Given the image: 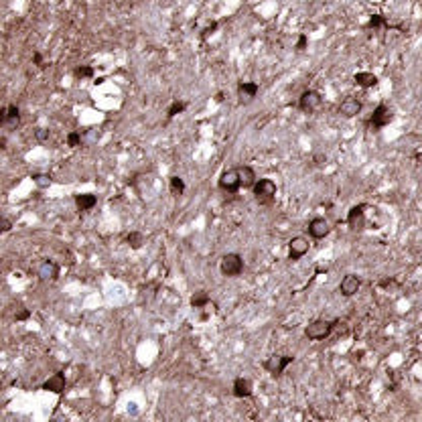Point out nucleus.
<instances>
[{
	"label": "nucleus",
	"mask_w": 422,
	"mask_h": 422,
	"mask_svg": "<svg viewBox=\"0 0 422 422\" xmlns=\"http://www.w3.org/2000/svg\"><path fill=\"white\" fill-rule=\"evenodd\" d=\"M337 323H339V321H325V319H316V321H312V323L304 329V335H306L308 339H312V341L327 339V337L333 333V329L337 327Z\"/></svg>",
	"instance_id": "1"
},
{
	"label": "nucleus",
	"mask_w": 422,
	"mask_h": 422,
	"mask_svg": "<svg viewBox=\"0 0 422 422\" xmlns=\"http://www.w3.org/2000/svg\"><path fill=\"white\" fill-rule=\"evenodd\" d=\"M254 189V197L258 203L262 205H268L274 201V195H276V183L272 179H258L256 185L252 187Z\"/></svg>",
	"instance_id": "2"
},
{
	"label": "nucleus",
	"mask_w": 422,
	"mask_h": 422,
	"mask_svg": "<svg viewBox=\"0 0 422 422\" xmlns=\"http://www.w3.org/2000/svg\"><path fill=\"white\" fill-rule=\"evenodd\" d=\"M220 270H222L224 276H230V278L240 276L244 272V260H242V256L240 254H226L222 258Z\"/></svg>",
	"instance_id": "3"
},
{
	"label": "nucleus",
	"mask_w": 422,
	"mask_h": 422,
	"mask_svg": "<svg viewBox=\"0 0 422 422\" xmlns=\"http://www.w3.org/2000/svg\"><path fill=\"white\" fill-rule=\"evenodd\" d=\"M321 103H323V97H321L319 91L306 89V91L300 95V99H298V108H300L302 112H306V114H312V112H316V110L321 108Z\"/></svg>",
	"instance_id": "4"
},
{
	"label": "nucleus",
	"mask_w": 422,
	"mask_h": 422,
	"mask_svg": "<svg viewBox=\"0 0 422 422\" xmlns=\"http://www.w3.org/2000/svg\"><path fill=\"white\" fill-rule=\"evenodd\" d=\"M292 355H272V357H268L266 361H264V369L266 372H270L272 376H280L284 369L292 363Z\"/></svg>",
	"instance_id": "5"
},
{
	"label": "nucleus",
	"mask_w": 422,
	"mask_h": 422,
	"mask_svg": "<svg viewBox=\"0 0 422 422\" xmlns=\"http://www.w3.org/2000/svg\"><path fill=\"white\" fill-rule=\"evenodd\" d=\"M392 118H394V112L388 108L386 103H380L378 108L374 110L372 118H369V126H372L374 130H380V128L388 126V124L392 122Z\"/></svg>",
	"instance_id": "6"
},
{
	"label": "nucleus",
	"mask_w": 422,
	"mask_h": 422,
	"mask_svg": "<svg viewBox=\"0 0 422 422\" xmlns=\"http://www.w3.org/2000/svg\"><path fill=\"white\" fill-rule=\"evenodd\" d=\"M240 187L242 185H240V173H238V169H228V171L222 173V177H220V189L222 191H226V193H238Z\"/></svg>",
	"instance_id": "7"
},
{
	"label": "nucleus",
	"mask_w": 422,
	"mask_h": 422,
	"mask_svg": "<svg viewBox=\"0 0 422 422\" xmlns=\"http://www.w3.org/2000/svg\"><path fill=\"white\" fill-rule=\"evenodd\" d=\"M365 209H367L365 203H359V205H355V207L349 209L347 224H349L351 230H363V226H365Z\"/></svg>",
	"instance_id": "8"
},
{
	"label": "nucleus",
	"mask_w": 422,
	"mask_h": 422,
	"mask_svg": "<svg viewBox=\"0 0 422 422\" xmlns=\"http://www.w3.org/2000/svg\"><path fill=\"white\" fill-rule=\"evenodd\" d=\"M306 252H308V242H306L302 236H296V238H292V240L288 242V258H290L292 262L300 260Z\"/></svg>",
	"instance_id": "9"
},
{
	"label": "nucleus",
	"mask_w": 422,
	"mask_h": 422,
	"mask_svg": "<svg viewBox=\"0 0 422 422\" xmlns=\"http://www.w3.org/2000/svg\"><path fill=\"white\" fill-rule=\"evenodd\" d=\"M329 232H331V228H329V222H327L325 218H314V220H310V224H308V234H310V238L321 240V238H325Z\"/></svg>",
	"instance_id": "10"
},
{
	"label": "nucleus",
	"mask_w": 422,
	"mask_h": 422,
	"mask_svg": "<svg viewBox=\"0 0 422 422\" xmlns=\"http://www.w3.org/2000/svg\"><path fill=\"white\" fill-rule=\"evenodd\" d=\"M19 122H21V112H19V108L15 103H11L9 108L3 110V126L7 130H15L19 126Z\"/></svg>",
	"instance_id": "11"
},
{
	"label": "nucleus",
	"mask_w": 422,
	"mask_h": 422,
	"mask_svg": "<svg viewBox=\"0 0 422 422\" xmlns=\"http://www.w3.org/2000/svg\"><path fill=\"white\" fill-rule=\"evenodd\" d=\"M43 390L45 392H53V394H63L65 392V376L61 372L53 374L45 384H43Z\"/></svg>",
	"instance_id": "12"
},
{
	"label": "nucleus",
	"mask_w": 422,
	"mask_h": 422,
	"mask_svg": "<svg viewBox=\"0 0 422 422\" xmlns=\"http://www.w3.org/2000/svg\"><path fill=\"white\" fill-rule=\"evenodd\" d=\"M359 286H361L359 276H355V274H347V276L341 280V284H339V292H341L343 296H353V294L359 290Z\"/></svg>",
	"instance_id": "13"
},
{
	"label": "nucleus",
	"mask_w": 422,
	"mask_h": 422,
	"mask_svg": "<svg viewBox=\"0 0 422 422\" xmlns=\"http://www.w3.org/2000/svg\"><path fill=\"white\" fill-rule=\"evenodd\" d=\"M361 112V101L355 99V97H345L339 106V114L345 116V118H353Z\"/></svg>",
	"instance_id": "14"
},
{
	"label": "nucleus",
	"mask_w": 422,
	"mask_h": 422,
	"mask_svg": "<svg viewBox=\"0 0 422 422\" xmlns=\"http://www.w3.org/2000/svg\"><path fill=\"white\" fill-rule=\"evenodd\" d=\"M59 276V266L55 262L51 260H45L41 266H39V278L41 280H55Z\"/></svg>",
	"instance_id": "15"
},
{
	"label": "nucleus",
	"mask_w": 422,
	"mask_h": 422,
	"mask_svg": "<svg viewBox=\"0 0 422 422\" xmlns=\"http://www.w3.org/2000/svg\"><path fill=\"white\" fill-rule=\"evenodd\" d=\"M258 83L254 81H240L238 83V95L242 97V101H252L258 95Z\"/></svg>",
	"instance_id": "16"
},
{
	"label": "nucleus",
	"mask_w": 422,
	"mask_h": 422,
	"mask_svg": "<svg viewBox=\"0 0 422 422\" xmlns=\"http://www.w3.org/2000/svg\"><path fill=\"white\" fill-rule=\"evenodd\" d=\"M234 396L236 398H250L252 396V382L246 378H236L234 382Z\"/></svg>",
	"instance_id": "17"
},
{
	"label": "nucleus",
	"mask_w": 422,
	"mask_h": 422,
	"mask_svg": "<svg viewBox=\"0 0 422 422\" xmlns=\"http://www.w3.org/2000/svg\"><path fill=\"white\" fill-rule=\"evenodd\" d=\"M238 173H240V185L244 187V189H250V187H254L256 185V173H254V169L252 167H238Z\"/></svg>",
	"instance_id": "18"
},
{
	"label": "nucleus",
	"mask_w": 422,
	"mask_h": 422,
	"mask_svg": "<svg viewBox=\"0 0 422 422\" xmlns=\"http://www.w3.org/2000/svg\"><path fill=\"white\" fill-rule=\"evenodd\" d=\"M75 205L79 211H89L97 205V197L91 193H83V195H75Z\"/></svg>",
	"instance_id": "19"
},
{
	"label": "nucleus",
	"mask_w": 422,
	"mask_h": 422,
	"mask_svg": "<svg viewBox=\"0 0 422 422\" xmlns=\"http://www.w3.org/2000/svg\"><path fill=\"white\" fill-rule=\"evenodd\" d=\"M353 81H355L359 87H374V85H378V77H376L374 73H369V71H359V73H355Z\"/></svg>",
	"instance_id": "20"
},
{
	"label": "nucleus",
	"mask_w": 422,
	"mask_h": 422,
	"mask_svg": "<svg viewBox=\"0 0 422 422\" xmlns=\"http://www.w3.org/2000/svg\"><path fill=\"white\" fill-rule=\"evenodd\" d=\"M169 185H171V193L175 195V197H179V195H183L185 193V181L181 179V177H171L169 179Z\"/></svg>",
	"instance_id": "21"
},
{
	"label": "nucleus",
	"mask_w": 422,
	"mask_h": 422,
	"mask_svg": "<svg viewBox=\"0 0 422 422\" xmlns=\"http://www.w3.org/2000/svg\"><path fill=\"white\" fill-rule=\"evenodd\" d=\"M126 242H128V246H130L132 250H140L142 244H144V236H142L140 232H130V234L126 236Z\"/></svg>",
	"instance_id": "22"
},
{
	"label": "nucleus",
	"mask_w": 422,
	"mask_h": 422,
	"mask_svg": "<svg viewBox=\"0 0 422 422\" xmlns=\"http://www.w3.org/2000/svg\"><path fill=\"white\" fill-rule=\"evenodd\" d=\"M209 302V294L205 292V290H199V292H195L193 296H191V306L193 308H201V306H205Z\"/></svg>",
	"instance_id": "23"
},
{
	"label": "nucleus",
	"mask_w": 422,
	"mask_h": 422,
	"mask_svg": "<svg viewBox=\"0 0 422 422\" xmlns=\"http://www.w3.org/2000/svg\"><path fill=\"white\" fill-rule=\"evenodd\" d=\"M185 108H187V103H185V101H179V99H177V101H173V103H171V108H169L167 116H169V118H175V116H179V114H181V112H183Z\"/></svg>",
	"instance_id": "24"
},
{
	"label": "nucleus",
	"mask_w": 422,
	"mask_h": 422,
	"mask_svg": "<svg viewBox=\"0 0 422 422\" xmlns=\"http://www.w3.org/2000/svg\"><path fill=\"white\" fill-rule=\"evenodd\" d=\"M31 179L35 181V185H39V187H43V189H45V187H49V185L53 183V179H51L49 175H45V173H35Z\"/></svg>",
	"instance_id": "25"
},
{
	"label": "nucleus",
	"mask_w": 422,
	"mask_h": 422,
	"mask_svg": "<svg viewBox=\"0 0 422 422\" xmlns=\"http://www.w3.org/2000/svg\"><path fill=\"white\" fill-rule=\"evenodd\" d=\"M380 27H390V25L382 15H374L367 23V29H380Z\"/></svg>",
	"instance_id": "26"
},
{
	"label": "nucleus",
	"mask_w": 422,
	"mask_h": 422,
	"mask_svg": "<svg viewBox=\"0 0 422 422\" xmlns=\"http://www.w3.org/2000/svg\"><path fill=\"white\" fill-rule=\"evenodd\" d=\"M83 142V136H81V132H69L67 134V146H79Z\"/></svg>",
	"instance_id": "27"
},
{
	"label": "nucleus",
	"mask_w": 422,
	"mask_h": 422,
	"mask_svg": "<svg viewBox=\"0 0 422 422\" xmlns=\"http://www.w3.org/2000/svg\"><path fill=\"white\" fill-rule=\"evenodd\" d=\"M75 77H93V67H89V65H81V67H77L75 69Z\"/></svg>",
	"instance_id": "28"
},
{
	"label": "nucleus",
	"mask_w": 422,
	"mask_h": 422,
	"mask_svg": "<svg viewBox=\"0 0 422 422\" xmlns=\"http://www.w3.org/2000/svg\"><path fill=\"white\" fill-rule=\"evenodd\" d=\"M29 316H31V310H29L27 306H23V304H21L19 310L15 312V319H17V321H27Z\"/></svg>",
	"instance_id": "29"
},
{
	"label": "nucleus",
	"mask_w": 422,
	"mask_h": 422,
	"mask_svg": "<svg viewBox=\"0 0 422 422\" xmlns=\"http://www.w3.org/2000/svg\"><path fill=\"white\" fill-rule=\"evenodd\" d=\"M49 130H45V128H37V132H35V138L39 140V142H47L49 140Z\"/></svg>",
	"instance_id": "30"
},
{
	"label": "nucleus",
	"mask_w": 422,
	"mask_h": 422,
	"mask_svg": "<svg viewBox=\"0 0 422 422\" xmlns=\"http://www.w3.org/2000/svg\"><path fill=\"white\" fill-rule=\"evenodd\" d=\"M306 43H308L306 35H298V41H296V51H302V49L306 47Z\"/></svg>",
	"instance_id": "31"
},
{
	"label": "nucleus",
	"mask_w": 422,
	"mask_h": 422,
	"mask_svg": "<svg viewBox=\"0 0 422 422\" xmlns=\"http://www.w3.org/2000/svg\"><path fill=\"white\" fill-rule=\"evenodd\" d=\"M216 29H218V23H211L209 27H205V29H203V37H207V35H211V33H214Z\"/></svg>",
	"instance_id": "32"
},
{
	"label": "nucleus",
	"mask_w": 422,
	"mask_h": 422,
	"mask_svg": "<svg viewBox=\"0 0 422 422\" xmlns=\"http://www.w3.org/2000/svg\"><path fill=\"white\" fill-rule=\"evenodd\" d=\"M85 136H87V142H93V140H97V136H99V134H97L95 130H91V128H89V130L85 132Z\"/></svg>",
	"instance_id": "33"
},
{
	"label": "nucleus",
	"mask_w": 422,
	"mask_h": 422,
	"mask_svg": "<svg viewBox=\"0 0 422 422\" xmlns=\"http://www.w3.org/2000/svg\"><path fill=\"white\" fill-rule=\"evenodd\" d=\"M33 61H35V65H39V67H45V65H43V57H41V53H39V51L33 55Z\"/></svg>",
	"instance_id": "34"
},
{
	"label": "nucleus",
	"mask_w": 422,
	"mask_h": 422,
	"mask_svg": "<svg viewBox=\"0 0 422 422\" xmlns=\"http://www.w3.org/2000/svg\"><path fill=\"white\" fill-rule=\"evenodd\" d=\"M11 228H13V224L5 218V220H3V232H11Z\"/></svg>",
	"instance_id": "35"
}]
</instances>
